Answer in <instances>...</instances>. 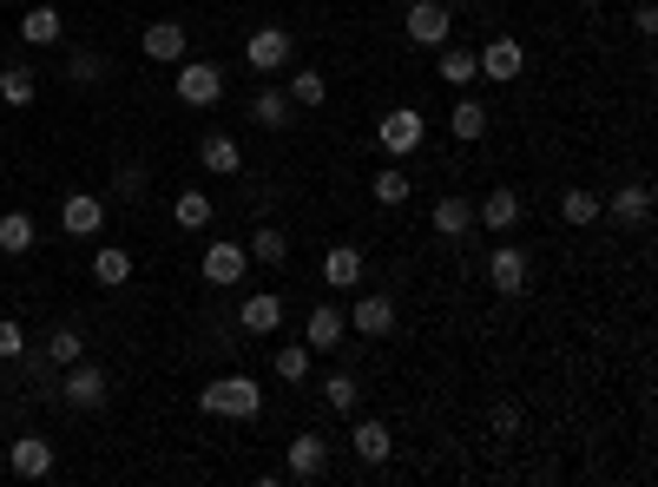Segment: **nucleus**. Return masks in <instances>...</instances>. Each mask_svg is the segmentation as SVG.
<instances>
[{
    "mask_svg": "<svg viewBox=\"0 0 658 487\" xmlns=\"http://www.w3.org/2000/svg\"><path fill=\"white\" fill-rule=\"evenodd\" d=\"M349 317V336H395V297H356V310H343Z\"/></svg>",
    "mask_w": 658,
    "mask_h": 487,
    "instance_id": "ddd939ff",
    "label": "nucleus"
},
{
    "mask_svg": "<svg viewBox=\"0 0 658 487\" xmlns=\"http://www.w3.org/2000/svg\"><path fill=\"white\" fill-rule=\"evenodd\" d=\"M349 422H356V416H349ZM349 442H356V462H369V468H382V462L395 455V435H389L382 422H369V416L356 422V435H349Z\"/></svg>",
    "mask_w": 658,
    "mask_h": 487,
    "instance_id": "b1692460",
    "label": "nucleus"
},
{
    "mask_svg": "<svg viewBox=\"0 0 658 487\" xmlns=\"http://www.w3.org/2000/svg\"><path fill=\"white\" fill-rule=\"evenodd\" d=\"M105 396H112V383H105V369L99 363H66V376H59V402L66 409H105Z\"/></svg>",
    "mask_w": 658,
    "mask_h": 487,
    "instance_id": "20e7f679",
    "label": "nucleus"
},
{
    "mask_svg": "<svg viewBox=\"0 0 658 487\" xmlns=\"http://www.w3.org/2000/svg\"><path fill=\"white\" fill-rule=\"evenodd\" d=\"M270 369H277L283 383H310V369H316V350H310V343H277Z\"/></svg>",
    "mask_w": 658,
    "mask_h": 487,
    "instance_id": "cd10ccee",
    "label": "nucleus"
},
{
    "mask_svg": "<svg viewBox=\"0 0 658 487\" xmlns=\"http://www.w3.org/2000/svg\"><path fill=\"white\" fill-rule=\"evenodd\" d=\"M198 165H204L211 178H237V171H244V152H237L231 132H204V139H198Z\"/></svg>",
    "mask_w": 658,
    "mask_h": 487,
    "instance_id": "a211bd4d",
    "label": "nucleus"
},
{
    "mask_svg": "<svg viewBox=\"0 0 658 487\" xmlns=\"http://www.w3.org/2000/svg\"><path fill=\"white\" fill-rule=\"evenodd\" d=\"M244 59H250V73H290V59H297V40H290V26H250V40H244Z\"/></svg>",
    "mask_w": 658,
    "mask_h": 487,
    "instance_id": "7ed1b4c3",
    "label": "nucleus"
},
{
    "mask_svg": "<svg viewBox=\"0 0 658 487\" xmlns=\"http://www.w3.org/2000/svg\"><path fill=\"white\" fill-rule=\"evenodd\" d=\"M185 46H191L185 20H152V26H145V59H158V66H178V59H185Z\"/></svg>",
    "mask_w": 658,
    "mask_h": 487,
    "instance_id": "f3484780",
    "label": "nucleus"
},
{
    "mask_svg": "<svg viewBox=\"0 0 658 487\" xmlns=\"http://www.w3.org/2000/svg\"><path fill=\"white\" fill-rule=\"evenodd\" d=\"M244 270H250V251H244V244H231V237L204 244V284H244Z\"/></svg>",
    "mask_w": 658,
    "mask_h": 487,
    "instance_id": "dca6fc26",
    "label": "nucleus"
},
{
    "mask_svg": "<svg viewBox=\"0 0 658 487\" xmlns=\"http://www.w3.org/2000/svg\"><path fill=\"white\" fill-rule=\"evenodd\" d=\"M145 185H152L145 165H119V171H112V198H145Z\"/></svg>",
    "mask_w": 658,
    "mask_h": 487,
    "instance_id": "58836bf2",
    "label": "nucleus"
},
{
    "mask_svg": "<svg viewBox=\"0 0 658 487\" xmlns=\"http://www.w3.org/2000/svg\"><path fill=\"white\" fill-rule=\"evenodd\" d=\"M283 92H290V106H303V112H316V106L330 99V79L303 66V73H290V86H283Z\"/></svg>",
    "mask_w": 658,
    "mask_h": 487,
    "instance_id": "c756f323",
    "label": "nucleus"
},
{
    "mask_svg": "<svg viewBox=\"0 0 658 487\" xmlns=\"http://www.w3.org/2000/svg\"><path fill=\"white\" fill-rule=\"evenodd\" d=\"M198 416H224V422H257L264 416V389L250 376H218L198 389Z\"/></svg>",
    "mask_w": 658,
    "mask_h": 487,
    "instance_id": "f257e3e1",
    "label": "nucleus"
},
{
    "mask_svg": "<svg viewBox=\"0 0 658 487\" xmlns=\"http://www.w3.org/2000/svg\"><path fill=\"white\" fill-rule=\"evenodd\" d=\"M79 356H86V336H79L73 323L46 336V363H53V369H66V363H79Z\"/></svg>",
    "mask_w": 658,
    "mask_h": 487,
    "instance_id": "c9c22d12",
    "label": "nucleus"
},
{
    "mask_svg": "<svg viewBox=\"0 0 658 487\" xmlns=\"http://www.w3.org/2000/svg\"><path fill=\"white\" fill-rule=\"evenodd\" d=\"M92 284H105V290L132 284V251H119V244H99V251H92Z\"/></svg>",
    "mask_w": 658,
    "mask_h": 487,
    "instance_id": "bb28decb",
    "label": "nucleus"
},
{
    "mask_svg": "<svg viewBox=\"0 0 658 487\" xmlns=\"http://www.w3.org/2000/svg\"><path fill=\"white\" fill-rule=\"evenodd\" d=\"M435 79H442V86H455V92H468V86L481 79V59H475L468 46H448V40H442V59H435Z\"/></svg>",
    "mask_w": 658,
    "mask_h": 487,
    "instance_id": "412c9836",
    "label": "nucleus"
},
{
    "mask_svg": "<svg viewBox=\"0 0 658 487\" xmlns=\"http://www.w3.org/2000/svg\"><path fill=\"white\" fill-rule=\"evenodd\" d=\"M59 231H66V237H99V231H105V198L73 191V198L59 204Z\"/></svg>",
    "mask_w": 658,
    "mask_h": 487,
    "instance_id": "f8f14e48",
    "label": "nucleus"
},
{
    "mask_svg": "<svg viewBox=\"0 0 658 487\" xmlns=\"http://www.w3.org/2000/svg\"><path fill=\"white\" fill-rule=\"evenodd\" d=\"M7 468H13L20 482H46V475H53V442L26 429V435H20V442L7 449Z\"/></svg>",
    "mask_w": 658,
    "mask_h": 487,
    "instance_id": "4468645a",
    "label": "nucleus"
},
{
    "mask_svg": "<svg viewBox=\"0 0 658 487\" xmlns=\"http://www.w3.org/2000/svg\"><path fill=\"white\" fill-rule=\"evenodd\" d=\"M33 92H40V86H33L26 66H0V99H7V106H33Z\"/></svg>",
    "mask_w": 658,
    "mask_h": 487,
    "instance_id": "4c0bfd02",
    "label": "nucleus"
},
{
    "mask_svg": "<svg viewBox=\"0 0 658 487\" xmlns=\"http://www.w3.org/2000/svg\"><path fill=\"white\" fill-rule=\"evenodd\" d=\"M422 139H428L422 106H389V112L376 119V145H382L389 158H415V152H422Z\"/></svg>",
    "mask_w": 658,
    "mask_h": 487,
    "instance_id": "f03ea898",
    "label": "nucleus"
},
{
    "mask_svg": "<svg viewBox=\"0 0 658 487\" xmlns=\"http://www.w3.org/2000/svg\"><path fill=\"white\" fill-rule=\"evenodd\" d=\"M521 422H527L521 402H501V409H494V435H521Z\"/></svg>",
    "mask_w": 658,
    "mask_h": 487,
    "instance_id": "a19ab883",
    "label": "nucleus"
},
{
    "mask_svg": "<svg viewBox=\"0 0 658 487\" xmlns=\"http://www.w3.org/2000/svg\"><path fill=\"white\" fill-rule=\"evenodd\" d=\"M59 33H66V13H59V7H26V13H20V40H26V46H59Z\"/></svg>",
    "mask_w": 658,
    "mask_h": 487,
    "instance_id": "5701e85b",
    "label": "nucleus"
},
{
    "mask_svg": "<svg viewBox=\"0 0 658 487\" xmlns=\"http://www.w3.org/2000/svg\"><path fill=\"white\" fill-rule=\"evenodd\" d=\"M475 59H481V79H494V86H514V79L527 73V46H521L514 33H494Z\"/></svg>",
    "mask_w": 658,
    "mask_h": 487,
    "instance_id": "423d86ee",
    "label": "nucleus"
},
{
    "mask_svg": "<svg viewBox=\"0 0 658 487\" xmlns=\"http://www.w3.org/2000/svg\"><path fill=\"white\" fill-rule=\"evenodd\" d=\"M171 218H178L185 231H204V224H211V198L191 185V191H178V198H171Z\"/></svg>",
    "mask_w": 658,
    "mask_h": 487,
    "instance_id": "473e14b6",
    "label": "nucleus"
},
{
    "mask_svg": "<svg viewBox=\"0 0 658 487\" xmlns=\"http://www.w3.org/2000/svg\"><path fill=\"white\" fill-rule=\"evenodd\" d=\"M283 475H290V482H323V475H330V442H323L316 429L290 435V455H283Z\"/></svg>",
    "mask_w": 658,
    "mask_h": 487,
    "instance_id": "6e6552de",
    "label": "nucleus"
},
{
    "mask_svg": "<svg viewBox=\"0 0 658 487\" xmlns=\"http://www.w3.org/2000/svg\"><path fill=\"white\" fill-rule=\"evenodd\" d=\"M26 356V330L13 317H0V363H20Z\"/></svg>",
    "mask_w": 658,
    "mask_h": 487,
    "instance_id": "ea45409f",
    "label": "nucleus"
},
{
    "mask_svg": "<svg viewBox=\"0 0 658 487\" xmlns=\"http://www.w3.org/2000/svg\"><path fill=\"white\" fill-rule=\"evenodd\" d=\"M475 224H481V231H514V224H521V191H514V185H494V191L475 204Z\"/></svg>",
    "mask_w": 658,
    "mask_h": 487,
    "instance_id": "6ab92c4d",
    "label": "nucleus"
},
{
    "mask_svg": "<svg viewBox=\"0 0 658 487\" xmlns=\"http://www.w3.org/2000/svg\"><path fill=\"white\" fill-rule=\"evenodd\" d=\"M66 79H73V86H99V79H105V53H86V46L66 53Z\"/></svg>",
    "mask_w": 658,
    "mask_h": 487,
    "instance_id": "e433bc0d",
    "label": "nucleus"
},
{
    "mask_svg": "<svg viewBox=\"0 0 658 487\" xmlns=\"http://www.w3.org/2000/svg\"><path fill=\"white\" fill-rule=\"evenodd\" d=\"M455 33V7L448 0H409V40L415 46H442Z\"/></svg>",
    "mask_w": 658,
    "mask_h": 487,
    "instance_id": "9d476101",
    "label": "nucleus"
},
{
    "mask_svg": "<svg viewBox=\"0 0 658 487\" xmlns=\"http://www.w3.org/2000/svg\"><path fill=\"white\" fill-rule=\"evenodd\" d=\"M580 7H606V0H580Z\"/></svg>",
    "mask_w": 658,
    "mask_h": 487,
    "instance_id": "37998d69",
    "label": "nucleus"
},
{
    "mask_svg": "<svg viewBox=\"0 0 658 487\" xmlns=\"http://www.w3.org/2000/svg\"><path fill=\"white\" fill-rule=\"evenodd\" d=\"M409 185H415V178H409L402 165H389V171H376V178H369L376 204H409Z\"/></svg>",
    "mask_w": 658,
    "mask_h": 487,
    "instance_id": "72a5a7b5",
    "label": "nucleus"
},
{
    "mask_svg": "<svg viewBox=\"0 0 658 487\" xmlns=\"http://www.w3.org/2000/svg\"><path fill=\"white\" fill-rule=\"evenodd\" d=\"M488 125H494V119H488V106L461 92V99H455V112H448V132H455L461 145H475V139H488Z\"/></svg>",
    "mask_w": 658,
    "mask_h": 487,
    "instance_id": "a878e982",
    "label": "nucleus"
},
{
    "mask_svg": "<svg viewBox=\"0 0 658 487\" xmlns=\"http://www.w3.org/2000/svg\"><path fill=\"white\" fill-rule=\"evenodd\" d=\"M237 323H244L250 336H277V330H283V297H277V290H250L244 310H237Z\"/></svg>",
    "mask_w": 658,
    "mask_h": 487,
    "instance_id": "aec40b11",
    "label": "nucleus"
},
{
    "mask_svg": "<svg viewBox=\"0 0 658 487\" xmlns=\"http://www.w3.org/2000/svg\"><path fill=\"white\" fill-rule=\"evenodd\" d=\"M303 343H310L316 356L343 350V343H349V317H343V303H316V310L303 317Z\"/></svg>",
    "mask_w": 658,
    "mask_h": 487,
    "instance_id": "1a4fd4ad",
    "label": "nucleus"
},
{
    "mask_svg": "<svg viewBox=\"0 0 658 487\" xmlns=\"http://www.w3.org/2000/svg\"><path fill=\"white\" fill-rule=\"evenodd\" d=\"M33 237H40V224H33L26 211H7V218H0V251H7V257L33 251Z\"/></svg>",
    "mask_w": 658,
    "mask_h": 487,
    "instance_id": "2f4dec72",
    "label": "nucleus"
},
{
    "mask_svg": "<svg viewBox=\"0 0 658 487\" xmlns=\"http://www.w3.org/2000/svg\"><path fill=\"white\" fill-rule=\"evenodd\" d=\"M600 211H606L620 231H646V224H653V185H646V178H626Z\"/></svg>",
    "mask_w": 658,
    "mask_h": 487,
    "instance_id": "0eeeda50",
    "label": "nucleus"
},
{
    "mask_svg": "<svg viewBox=\"0 0 658 487\" xmlns=\"http://www.w3.org/2000/svg\"><path fill=\"white\" fill-rule=\"evenodd\" d=\"M527 277H534V270H527V251H521V244H494V251H488V284H494L501 297H521Z\"/></svg>",
    "mask_w": 658,
    "mask_h": 487,
    "instance_id": "9b49d317",
    "label": "nucleus"
},
{
    "mask_svg": "<svg viewBox=\"0 0 658 487\" xmlns=\"http://www.w3.org/2000/svg\"><path fill=\"white\" fill-rule=\"evenodd\" d=\"M633 26H639L646 40H653V33H658V7H653V0H639V7H633Z\"/></svg>",
    "mask_w": 658,
    "mask_h": 487,
    "instance_id": "79ce46f5",
    "label": "nucleus"
},
{
    "mask_svg": "<svg viewBox=\"0 0 658 487\" xmlns=\"http://www.w3.org/2000/svg\"><path fill=\"white\" fill-rule=\"evenodd\" d=\"M244 251H250L257 264H270V270H277V264H290V237H283V231H270V224H257Z\"/></svg>",
    "mask_w": 658,
    "mask_h": 487,
    "instance_id": "7c9ffc66",
    "label": "nucleus"
},
{
    "mask_svg": "<svg viewBox=\"0 0 658 487\" xmlns=\"http://www.w3.org/2000/svg\"><path fill=\"white\" fill-rule=\"evenodd\" d=\"M428 224H435V237H448V244H468V237H475V204L448 191V198H435Z\"/></svg>",
    "mask_w": 658,
    "mask_h": 487,
    "instance_id": "2eb2a0df",
    "label": "nucleus"
},
{
    "mask_svg": "<svg viewBox=\"0 0 658 487\" xmlns=\"http://www.w3.org/2000/svg\"><path fill=\"white\" fill-rule=\"evenodd\" d=\"M356 402H363V389H356V376H349V369L323 376V409H330V416H356Z\"/></svg>",
    "mask_w": 658,
    "mask_h": 487,
    "instance_id": "c85d7f7f",
    "label": "nucleus"
},
{
    "mask_svg": "<svg viewBox=\"0 0 658 487\" xmlns=\"http://www.w3.org/2000/svg\"><path fill=\"white\" fill-rule=\"evenodd\" d=\"M323 284L330 290H356L363 284V251L356 244H330L323 251Z\"/></svg>",
    "mask_w": 658,
    "mask_h": 487,
    "instance_id": "4be33fe9",
    "label": "nucleus"
},
{
    "mask_svg": "<svg viewBox=\"0 0 658 487\" xmlns=\"http://www.w3.org/2000/svg\"><path fill=\"white\" fill-rule=\"evenodd\" d=\"M560 218H567V224H580V231H587V224H600V198H593V191H580V185H573V191H560Z\"/></svg>",
    "mask_w": 658,
    "mask_h": 487,
    "instance_id": "f704fd0d",
    "label": "nucleus"
},
{
    "mask_svg": "<svg viewBox=\"0 0 658 487\" xmlns=\"http://www.w3.org/2000/svg\"><path fill=\"white\" fill-rule=\"evenodd\" d=\"M171 92H178L185 106H218V99H224V66H211V59H178Z\"/></svg>",
    "mask_w": 658,
    "mask_h": 487,
    "instance_id": "39448f33",
    "label": "nucleus"
},
{
    "mask_svg": "<svg viewBox=\"0 0 658 487\" xmlns=\"http://www.w3.org/2000/svg\"><path fill=\"white\" fill-rule=\"evenodd\" d=\"M250 119H257L264 132H283V125L297 119V106H290V92H283V86H264V92L250 99Z\"/></svg>",
    "mask_w": 658,
    "mask_h": 487,
    "instance_id": "393cba45",
    "label": "nucleus"
}]
</instances>
